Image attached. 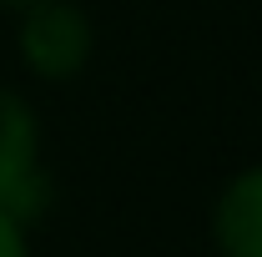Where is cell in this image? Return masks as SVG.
Listing matches in <instances>:
<instances>
[{
	"label": "cell",
	"mask_w": 262,
	"mask_h": 257,
	"mask_svg": "<svg viewBox=\"0 0 262 257\" xmlns=\"http://www.w3.org/2000/svg\"><path fill=\"white\" fill-rule=\"evenodd\" d=\"M20 66L35 81H76L91 51H96V26L76 0H35L20 10V31H15Z\"/></svg>",
	"instance_id": "cell-1"
},
{
	"label": "cell",
	"mask_w": 262,
	"mask_h": 257,
	"mask_svg": "<svg viewBox=\"0 0 262 257\" xmlns=\"http://www.w3.org/2000/svg\"><path fill=\"white\" fill-rule=\"evenodd\" d=\"M51 207V177L40 166V116L20 91L0 86V212L31 227Z\"/></svg>",
	"instance_id": "cell-2"
},
{
	"label": "cell",
	"mask_w": 262,
	"mask_h": 257,
	"mask_svg": "<svg viewBox=\"0 0 262 257\" xmlns=\"http://www.w3.org/2000/svg\"><path fill=\"white\" fill-rule=\"evenodd\" d=\"M212 247L222 257H262V161L237 172L212 202Z\"/></svg>",
	"instance_id": "cell-3"
},
{
	"label": "cell",
	"mask_w": 262,
	"mask_h": 257,
	"mask_svg": "<svg viewBox=\"0 0 262 257\" xmlns=\"http://www.w3.org/2000/svg\"><path fill=\"white\" fill-rule=\"evenodd\" d=\"M0 257H31V242H26V222H15L10 212H0Z\"/></svg>",
	"instance_id": "cell-4"
},
{
	"label": "cell",
	"mask_w": 262,
	"mask_h": 257,
	"mask_svg": "<svg viewBox=\"0 0 262 257\" xmlns=\"http://www.w3.org/2000/svg\"><path fill=\"white\" fill-rule=\"evenodd\" d=\"M5 10H26V5H35V0H0Z\"/></svg>",
	"instance_id": "cell-5"
}]
</instances>
